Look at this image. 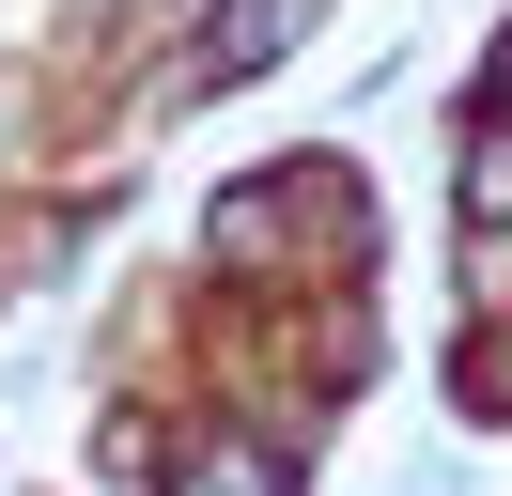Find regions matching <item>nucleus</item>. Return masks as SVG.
Masks as SVG:
<instances>
[{"label": "nucleus", "instance_id": "nucleus-1", "mask_svg": "<svg viewBox=\"0 0 512 496\" xmlns=\"http://www.w3.org/2000/svg\"><path fill=\"white\" fill-rule=\"evenodd\" d=\"M295 31H311V0H233V31H218V78H249V62H280Z\"/></svg>", "mask_w": 512, "mask_h": 496}, {"label": "nucleus", "instance_id": "nucleus-2", "mask_svg": "<svg viewBox=\"0 0 512 496\" xmlns=\"http://www.w3.org/2000/svg\"><path fill=\"white\" fill-rule=\"evenodd\" d=\"M466 217H481V233H497V217H512V124H497V140L466 155Z\"/></svg>", "mask_w": 512, "mask_h": 496}, {"label": "nucleus", "instance_id": "nucleus-3", "mask_svg": "<svg viewBox=\"0 0 512 496\" xmlns=\"http://www.w3.org/2000/svg\"><path fill=\"white\" fill-rule=\"evenodd\" d=\"M187 496H280V465H264V450H202Z\"/></svg>", "mask_w": 512, "mask_h": 496}, {"label": "nucleus", "instance_id": "nucleus-4", "mask_svg": "<svg viewBox=\"0 0 512 496\" xmlns=\"http://www.w3.org/2000/svg\"><path fill=\"white\" fill-rule=\"evenodd\" d=\"M497 93H512V47H497Z\"/></svg>", "mask_w": 512, "mask_h": 496}]
</instances>
